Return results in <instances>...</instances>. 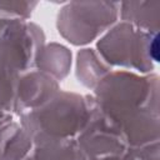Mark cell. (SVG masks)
Masks as SVG:
<instances>
[{
    "instance_id": "obj_1",
    "label": "cell",
    "mask_w": 160,
    "mask_h": 160,
    "mask_svg": "<svg viewBox=\"0 0 160 160\" xmlns=\"http://www.w3.org/2000/svg\"><path fill=\"white\" fill-rule=\"evenodd\" d=\"M150 55L154 58V60H158V36L152 39V42L150 45Z\"/></svg>"
}]
</instances>
